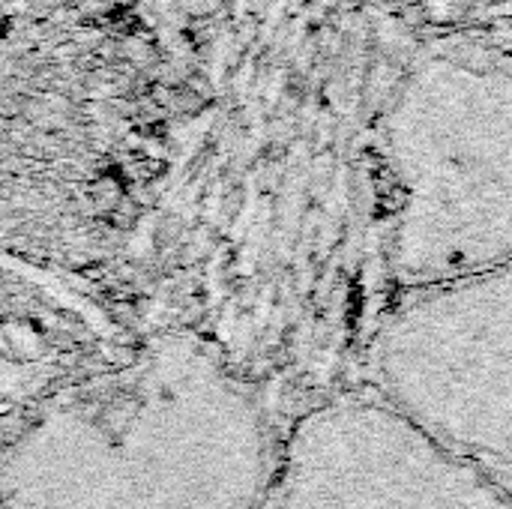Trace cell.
<instances>
[{
	"label": "cell",
	"mask_w": 512,
	"mask_h": 509,
	"mask_svg": "<svg viewBox=\"0 0 512 509\" xmlns=\"http://www.w3.org/2000/svg\"><path fill=\"white\" fill-rule=\"evenodd\" d=\"M273 447L243 381L168 345L27 423L0 456V509H264Z\"/></svg>",
	"instance_id": "obj_1"
},
{
	"label": "cell",
	"mask_w": 512,
	"mask_h": 509,
	"mask_svg": "<svg viewBox=\"0 0 512 509\" xmlns=\"http://www.w3.org/2000/svg\"><path fill=\"white\" fill-rule=\"evenodd\" d=\"M399 312L372 348L375 393L512 498V285Z\"/></svg>",
	"instance_id": "obj_2"
},
{
	"label": "cell",
	"mask_w": 512,
	"mask_h": 509,
	"mask_svg": "<svg viewBox=\"0 0 512 509\" xmlns=\"http://www.w3.org/2000/svg\"><path fill=\"white\" fill-rule=\"evenodd\" d=\"M273 509H512V498L384 396L312 408L279 450Z\"/></svg>",
	"instance_id": "obj_3"
},
{
	"label": "cell",
	"mask_w": 512,
	"mask_h": 509,
	"mask_svg": "<svg viewBox=\"0 0 512 509\" xmlns=\"http://www.w3.org/2000/svg\"><path fill=\"white\" fill-rule=\"evenodd\" d=\"M390 3H396L399 9H405V6H417L420 0H390Z\"/></svg>",
	"instance_id": "obj_4"
}]
</instances>
